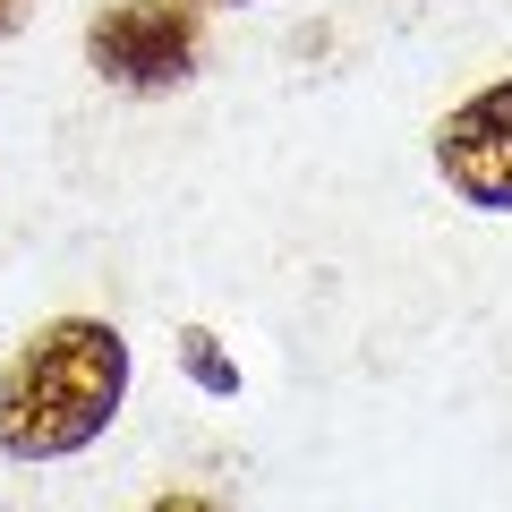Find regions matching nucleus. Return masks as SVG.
I'll return each mask as SVG.
<instances>
[{"mask_svg":"<svg viewBox=\"0 0 512 512\" xmlns=\"http://www.w3.org/2000/svg\"><path fill=\"white\" fill-rule=\"evenodd\" d=\"M146 512H222V495H197V487H171V495H154Z\"/></svg>","mask_w":512,"mask_h":512,"instance_id":"nucleus-5","label":"nucleus"},{"mask_svg":"<svg viewBox=\"0 0 512 512\" xmlns=\"http://www.w3.org/2000/svg\"><path fill=\"white\" fill-rule=\"evenodd\" d=\"M26 18H35V0H0V43L26 35Z\"/></svg>","mask_w":512,"mask_h":512,"instance_id":"nucleus-6","label":"nucleus"},{"mask_svg":"<svg viewBox=\"0 0 512 512\" xmlns=\"http://www.w3.org/2000/svg\"><path fill=\"white\" fill-rule=\"evenodd\" d=\"M180 367H188V384H197V393L239 402V367H231V350H222L214 325H180Z\"/></svg>","mask_w":512,"mask_h":512,"instance_id":"nucleus-4","label":"nucleus"},{"mask_svg":"<svg viewBox=\"0 0 512 512\" xmlns=\"http://www.w3.org/2000/svg\"><path fill=\"white\" fill-rule=\"evenodd\" d=\"M436 180L470 214H512V77H487L436 120Z\"/></svg>","mask_w":512,"mask_h":512,"instance_id":"nucleus-3","label":"nucleus"},{"mask_svg":"<svg viewBox=\"0 0 512 512\" xmlns=\"http://www.w3.org/2000/svg\"><path fill=\"white\" fill-rule=\"evenodd\" d=\"M197 9H256V0H197Z\"/></svg>","mask_w":512,"mask_h":512,"instance_id":"nucleus-7","label":"nucleus"},{"mask_svg":"<svg viewBox=\"0 0 512 512\" xmlns=\"http://www.w3.org/2000/svg\"><path fill=\"white\" fill-rule=\"evenodd\" d=\"M120 402H128V333L103 316H52L0 367V453L69 461L103 444Z\"/></svg>","mask_w":512,"mask_h":512,"instance_id":"nucleus-1","label":"nucleus"},{"mask_svg":"<svg viewBox=\"0 0 512 512\" xmlns=\"http://www.w3.org/2000/svg\"><path fill=\"white\" fill-rule=\"evenodd\" d=\"M205 60L197 0H103L86 18V69L120 94H171Z\"/></svg>","mask_w":512,"mask_h":512,"instance_id":"nucleus-2","label":"nucleus"}]
</instances>
